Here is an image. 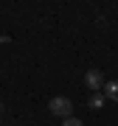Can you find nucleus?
I'll return each mask as SVG.
<instances>
[{"label": "nucleus", "mask_w": 118, "mask_h": 126, "mask_svg": "<svg viewBox=\"0 0 118 126\" xmlns=\"http://www.w3.org/2000/svg\"><path fill=\"white\" fill-rule=\"evenodd\" d=\"M48 109H51V115H56V118H62V121H68V118H73V101L70 98H65V95H54V98L48 101Z\"/></svg>", "instance_id": "1"}, {"label": "nucleus", "mask_w": 118, "mask_h": 126, "mask_svg": "<svg viewBox=\"0 0 118 126\" xmlns=\"http://www.w3.org/2000/svg\"><path fill=\"white\" fill-rule=\"evenodd\" d=\"M104 84H107V81H104V73H101V70H87L84 73V87H87V90H90V93H101V90H104Z\"/></svg>", "instance_id": "2"}, {"label": "nucleus", "mask_w": 118, "mask_h": 126, "mask_svg": "<svg viewBox=\"0 0 118 126\" xmlns=\"http://www.w3.org/2000/svg\"><path fill=\"white\" fill-rule=\"evenodd\" d=\"M101 93H104V98H110V101H115V104H118V81H115V79H113V81H107Z\"/></svg>", "instance_id": "3"}, {"label": "nucleus", "mask_w": 118, "mask_h": 126, "mask_svg": "<svg viewBox=\"0 0 118 126\" xmlns=\"http://www.w3.org/2000/svg\"><path fill=\"white\" fill-rule=\"evenodd\" d=\"M87 104H90L93 109H101V107H104V93H90Z\"/></svg>", "instance_id": "4"}, {"label": "nucleus", "mask_w": 118, "mask_h": 126, "mask_svg": "<svg viewBox=\"0 0 118 126\" xmlns=\"http://www.w3.org/2000/svg\"><path fill=\"white\" fill-rule=\"evenodd\" d=\"M62 126H84L79 118H68V121H62Z\"/></svg>", "instance_id": "5"}, {"label": "nucleus", "mask_w": 118, "mask_h": 126, "mask_svg": "<svg viewBox=\"0 0 118 126\" xmlns=\"http://www.w3.org/2000/svg\"><path fill=\"white\" fill-rule=\"evenodd\" d=\"M0 115H3V104H0Z\"/></svg>", "instance_id": "6"}]
</instances>
